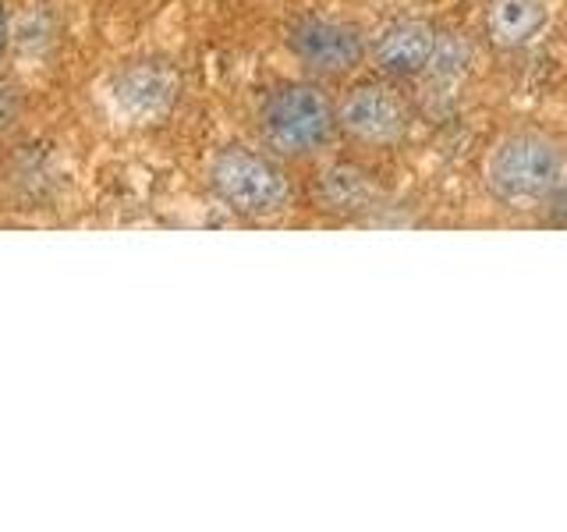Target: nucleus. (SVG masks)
<instances>
[{
	"instance_id": "1",
	"label": "nucleus",
	"mask_w": 567,
	"mask_h": 532,
	"mask_svg": "<svg viewBox=\"0 0 567 532\" xmlns=\"http://www.w3.org/2000/svg\"><path fill=\"white\" fill-rule=\"evenodd\" d=\"M567 177L564 142L539 129H518L493 142L486 156V185L493 200L528 206L549 200Z\"/></svg>"
},
{
	"instance_id": "2",
	"label": "nucleus",
	"mask_w": 567,
	"mask_h": 532,
	"mask_svg": "<svg viewBox=\"0 0 567 532\" xmlns=\"http://www.w3.org/2000/svg\"><path fill=\"white\" fill-rule=\"evenodd\" d=\"M209 188L245 221L280 217L291 203V182L266 153L227 146L209 164Z\"/></svg>"
},
{
	"instance_id": "3",
	"label": "nucleus",
	"mask_w": 567,
	"mask_h": 532,
	"mask_svg": "<svg viewBox=\"0 0 567 532\" xmlns=\"http://www.w3.org/2000/svg\"><path fill=\"white\" fill-rule=\"evenodd\" d=\"M259 129L274 153L312 156L330 142L337 129V111L319 85L288 82L262 100Z\"/></svg>"
},
{
	"instance_id": "4",
	"label": "nucleus",
	"mask_w": 567,
	"mask_h": 532,
	"mask_svg": "<svg viewBox=\"0 0 567 532\" xmlns=\"http://www.w3.org/2000/svg\"><path fill=\"white\" fill-rule=\"evenodd\" d=\"M288 47L312 75H327V79L351 75L369 53L359 29L341 22V18H323V14H309L295 22L288 32Z\"/></svg>"
},
{
	"instance_id": "5",
	"label": "nucleus",
	"mask_w": 567,
	"mask_h": 532,
	"mask_svg": "<svg viewBox=\"0 0 567 532\" xmlns=\"http://www.w3.org/2000/svg\"><path fill=\"white\" fill-rule=\"evenodd\" d=\"M337 129L362 146H394L408 132V103L390 82H359L337 106Z\"/></svg>"
},
{
	"instance_id": "6",
	"label": "nucleus",
	"mask_w": 567,
	"mask_h": 532,
	"mask_svg": "<svg viewBox=\"0 0 567 532\" xmlns=\"http://www.w3.org/2000/svg\"><path fill=\"white\" fill-rule=\"evenodd\" d=\"M440 53V29L430 18H394L386 22L369 47V58L386 79H419L433 68Z\"/></svg>"
},
{
	"instance_id": "7",
	"label": "nucleus",
	"mask_w": 567,
	"mask_h": 532,
	"mask_svg": "<svg viewBox=\"0 0 567 532\" xmlns=\"http://www.w3.org/2000/svg\"><path fill=\"white\" fill-rule=\"evenodd\" d=\"M114 100L135 121H159L177 103V79L164 64H135L117 79Z\"/></svg>"
},
{
	"instance_id": "8",
	"label": "nucleus",
	"mask_w": 567,
	"mask_h": 532,
	"mask_svg": "<svg viewBox=\"0 0 567 532\" xmlns=\"http://www.w3.org/2000/svg\"><path fill=\"white\" fill-rule=\"evenodd\" d=\"M549 29V0H486L483 32L496 50H525Z\"/></svg>"
},
{
	"instance_id": "9",
	"label": "nucleus",
	"mask_w": 567,
	"mask_h": 532,
	"mask_svg": "<svg viewBox=\"0 0 567 532\" xmlns=\"http://www.w3.org/2000/svg\"><path fill=\"white\" fill-rule=\"evenodd\" d=\"M316 203L337 217H362L380 203V188L365 171L333 164L316 177Z\"/></svg>"
},
{
	"instance_id": "10",
	"label": "nucleus",
	"mask_w": 567,
	"mask_h": 532,
	"mask_svg": "<svg viewBox=\"0 0 567 532\" xmlns=\"http://www.w3.org/2000/svg\"><path fill=\"white\" fill-rule=\"evenodd\" d=\"M4 43H8V18L4 8H0V53H4Z\"/></svg>"
}]
</instances>
